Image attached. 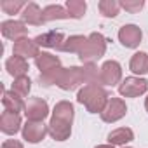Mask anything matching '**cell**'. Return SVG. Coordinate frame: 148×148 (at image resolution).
Returning a JSON list of instances; mask_svg holds the SVG:
<instances>
[{"mask_svg": "<svg viewBox=\"0 0 148 148\" xmlns=\"http://www.w3.org/2000/svg\"><path fill=\"white\" fill-rule=\"evenodd\" d=\"M86 9H87V4L84 0H68L66 2V11H68L70 18L80 19L86 14Z\"/></svg>", "mask_w": 148, "mask_h": 148, "instance_id": "cell-24", "label": "cell"}, {"mask_svg": "<svg viewBox=\"0 0 148 148\" xmlns=\"http://www.w3.org/2000/svg\"><path fill=\"white\" fill-rule=\"evenodd\" d=\"M96 148H113V145H99V146H96Z\"/></svg>", "mask_w": 148, "mask_h": 148, "instance_id": "cell-30", "label": "cell"}, {"mask_svg": "<svg viewBox=\"0 0 148 148\" xmlns=\"http://www.w3.org/2000/svg\"><path fill=\"white\" fill-rule=\"evenodd\" d=\"M125 112H127L125 103L119 98H112V99H108L105 110L101 112V119L105 122H117L125 115Z\"/></svg>", "mask_w": 148, "mask_h": 148, "instance_id": "cell-7", "label": "cell"}, {"mask_svg": "<svg viewBox=\"0 0 148 148\" xmlns=\"http://www.w3.org/2000/svg\"><path fill=\"white\" fill-rule=\"evenodd\" d=\"M2 35H4L5 38H9V40L18 42V40H21V38H26L28 28L25 26L23 21H14V19L4 21V23H2Z\"/></svg>", "mask_w": 148, "mask_h": 148, "instance_id": "cell-10", "label": "cell"}, {"mask_svg": "<svg viewBox=\"0 0 148 148\" xmlns=\"http://www.w3.org/2000/svg\"><path fill=\"white\" fill-rule=\"evenodd\" d=\"M77 99H79V103L86 105V108L91 113H98V112L101 113L105 110L106 103H108V94H106V91L101 86H98V84H87V86H84L80 89Z\"/></svg>", "mask_w": 148, "mask_h": 148, "instance_id": "cell-1", "label": "cell"}, {"mask_svg": "<svg viewBox=\"0 0 148 148\" xmlns=\"http://www.w3.org/2000/svg\"><path fill=\"white\" fill-rule=\"evenodd\" d=\"M12 52L14 56H19V58H37L40 52H38V45L35 44V40H30V38H21L18 42H14V47H12Z\"/></svg>", "mask_w": 148, "mask_h": 148, "instance_id": "cell-11", "label": "cell"}, {"mask_svg": "<svg viewBox=\"0 0 148 148\" xmlns=\"http://www.w3.org/2000/svg\"><path fill=\"white\" fill-rule=\"evenodd\" d=\"M80 84H86V86H87L86 66H84V68H79V66H71V68H61L56 86H59L63 91H71V89L79 87Z\"/></svg>", "mask_w": 148, "mask_h": 148, "instance_id": "cell-3", "label": "cell"}, {"mask_svg": "<svg viewBox=\"0 0 148 148\" xmlns=\"http://www.w3.org/2000/svg\"><path fill=\"white\" fill-rule=\"evenodd\" d=\"M143 5H145L143 0H134V2H129L127 0V2H120V7L129 11V12H139L143 9Z\"/></svg>", "mask_w": 148, "mask_h": 148, "instance_id": "cell-28", "label": "cell"}, {"mask_svg": "<svg viewBox=\"0 0 148 148\" xmlns=\"http://www.w3.org/2000/svg\"><path fill=\"white\" fill-rule=\"evenodd\" d=\"M99 12L106 18H115L120 11V2H115V0H101L98 4Z\"/></svg>", "mask_w": 148, "mask_h": 148, "instance_id": "cell-25", "label": "cell"}, {"mask_svg": "<svg viewBox=\"0 0 148 148\" xmlns=\"http://www.w3.org/2000/svg\"><path fill=\"white\" fill-rule=\"evenodd\" d=\"M141 37H143V33H141V30L136 25H125V26H122L119 30V40H120V44L125 45V47H129V49L138 47L139 42H141Z\"/></svg>", "mask_w": 148, "mask_h": 148, "instance_id": "cell-8", "label": "cell"}, {"mask_svg": "<svg viewBox=\"0 0 148 148\" xmlns=\"http://www.w3.org/2000/svg\"><path fill=\"white\" fill-rule=\"evenodd\" d=\"M131 71L138 73V75H145L148 73V56L145 52H136L131 58Z\"/></svg>", "mask_w": 148, "mask_h": 148, "instance_id": "cell-23", "label": "cell"}, {"mask_svg": "<svg viewBox=\"0 0 148 148\" xmlns=\"http://www.w3.org/2000/svg\"><path fill=\"white\" fill-rule=\"evenodd\" d=\"M49 132V127L44 124V122H33V120H28L25 125H23V138L30 143H38L45 138V134Z\"/></svg>", "mask_w": 148, "mask_h": 148, "instance_id": "cell-9", "label": "cell"}, {"mask_svg": "<svg viewBox=\"0 0 148 148\" xmlns=\"http://www.w3.org/2000/svg\"><path fill=\"white\" fill-rule=\"evenodd\" d=\"M35 44L42 47H49V49H61L64 44V35L61 32H49V33L38 35L35 38Z\"/></svg>", "mask_w": 148, "mask_h": 148, "instance_id": "cell-14", "label": "cell"}, {"mask_svg": "<svg viewBox=\"0 0 148 148\" xmlns=\"http://www.w3.org/2000/svg\"><path fill=\"white\" fill-rule=\"evenodd\" d=\"M5 68L14 79H19V77H25V73L28 71V63H26L25 58L12 56L5 61Z\"/></svg>", "mask_w": 148, "mask_h": 148, "instance_id": "cell-17", "label": "cell"}, {"mask_svg": "<svg viewBox=\"0 0 148 148\" xmlns=\"http://www.w3.org/2000/svg\"><path fill=\"white\" fill-rule=\"evenodd\" d=\"M106 51V40L101 33H91L87 37V42L82 49V52L79 54L80 61L86 64H92L94 61H98Z\"/></svg>", "mask_w": 148, "mask_h": 148, "instance_id": "cell-2", "label": "cell"}, {"mask_svg": "<svg viewBox=\"0 0 148 148\" xmlns=\"http://www.w3.org/2000/svg\"><path fill=\"white\" fill-rule=\"evenodd\" d=\"M0 7H2V11L5 14H18L21 9L26 7V4L23 0H2V2H0Z\"/></svg>", "mask_w": 148, "mask_h": 148, "instance_id": "cell-27", "label": "cell"}, {"mask_svg": "<svg viewBox=\"0 0 148 148\" xmlns=\"http://www.w3.org/2000/svg\"><path fill=\"white\" fill-rule=\"evenodd\" d=\"M42 16H44V23H49V21H54V19H68L70 18L66 7H63V5H47L44 9Z\"/></svg>", "mask_w": 148, "mask_h": 148, "instance_id": "cell-22", "label": "cell"}, {"mask_svg": "<svg viewBox=\"0 0 148 148\" xmlns=\"http://www.w3.org/2000/svg\"><path fill=\"white\" fill-rule=\"evenodd\" d=\"M30 87H32V80L25 75V77H19V79H16L14 80V84H12V91L16 92V94H19L21 98H25V96H28V92H30Z\"/></svg>", "mask_w": 148, "mask_h": 148, "instance_id": "cell-26", "label": "cell"}, {"mask_svg": "<svg viewBox=\"0 0 148 148\" xmlns=\"http://www.w3.org/2000/svg\"><path fill=\"white\" fill-rule=\"evenodd\" d=\"M87 42V37H82V35H73V37H68L63 44V47L59 51H64V52H77L80 54L84 45Z\"/></svg>", "mask_w": 148, "mask_h": 148, "instance_id": "cell-21", "label": "cell"}, {"mask_svg": "<svg viewBox=\"0 0 148 148\" xmlns=\"http://www.w3.org/2000/svg\"><path fill=\"white\" fill-rule=\"evenodd\" d=\"M2 148H23V145L16 139H7V141H4Z\"/></svg>", "mask_w": 148, "mask_h": 148, "instance_id": "cell-29", "label": "cell"}, {"mask_svg": "<svg viewBox=\"0 0 148 148\" xmlns=\"http://www.w3.org/2000/svg\"><path fill=\"white\" fill-rule=\"evenodd\" d=\"M146 89H148V82L145 79H138V77H129L119 86V92L127 98H136V96L146 92Z\"/></svg>", "mask_w": 148, "mask_h": 148, "instance_id": "cell-6", "label": "cell"}, {"mask_svg": "<svg viewBox=\"0 0 148 148\" xmlns=\"http://www.w3.org/2000/svg\"><path fill=\"white\" fill-rule=\"evenodd\" d=\"M25 113H26L28 120L42 122L49 113V106L42 98H30L28 103L25 105Z\"/></svg>", "mask_w": 148, "mask_h": 148, "instance_id": "cell-5", "label": "cell"}, {"mask_svg": "<svg viewBox=\"0 0 148 148\" xmlns=\"http://www.w3.org/2000/svg\"><path fill=\"white\" fill-rule=\"evenodd\" d=\"M145 106H146V112H148V98H146V101H145Z\"/></svg>", "mask_w": 148, "mask_h": 148, "instance_id": "cell-31", "label": "cell"}, {"mask_svg": "<svg viewBox=\"0 0 148 148\" xmlns=\"http://www.w3.org/2000/svg\"><path fill=\"white\" fill-rule=\"evenodd\" d=\"M122 79V68L117 61H106L99 68V84L101 86H115Z\"/></svg>", "mask_w": 148, "mask_h": 148, "instance_id": "cell-4", "label": "cell"}, {"mask_svg": "<svg viewBox=\"0 0 148 148\" xmlns=\"http://www.w3.org/2000/svg\"><path fill=\"white\" fill-rule=\"evenodd\" d=\"M21 127V117L19 113H14V112H9L5 110L0 117V129L5 134H16Z\"/></svg>", "mask_w": 148, "mask_h": 148, "instance_id": "cell-13", "label": "cell"}, {"mask_svg": "<svg viewBox=\"0 0 148 148\" xmlns=\"http://www.w3.org/2000/svg\"><path fill=\"white\" fill-rule=\"evenodd\" d=\"M70 132H71V124H66L63 120H58V119H51V124H49V134L56 139V141H64L70 138Z\"/></svg>", "mask_w": 148, "mask_h": 148, "instance_id": "cell-16", "label": "cell"}, {"mask_svg": "<svg viewBox=\"0 0 148 148\" xmlns=\"http://www.w3.org/2000/svg\"><path fill=\"white\" fill-rule=\"evenodd\" d=\"M35 64L37 68L40 70V75L42 73H51V71H56L61 68V61L59 58L49 54V52H40L37 58H35Z\"/></svg>", "mask_w": 148, "mask_h": 148, "instance_id": "cell-12", "label": "cell"}, {"mask_svg": "<svg viewBox=\"0 0 148 148\" xmlns=\"http://www.w3.org/2000/svg\"><path fill=\"white\" fill-rule=\"evenodd\" d=\"M42 9L37 5V4H26V7L23 9V14H21V19L23 23H28L32 26H40L44 25V16H42Z\"/></svg>", "mask_w": 148, "mask_h": 148, "instance_id": "cell-15", "label": "cell"}, {"mask_svg": "<svg viewBox=\"0 0 148 148\" xmlns=\"http://www.w3.org/2000/svg\"><path fill=\"white\" fill-rule=\"evenodd\" d=\"M132 138H134V132L129 127H119L108 134V143L110 145H125V143L132 141Z\"/></svg>", "mask_w": 148, "mask_h": 148, "instance_id": "cell-20", "label": "cell"}, {"mask_svg": "<svg viewBox=\"0 0 148 148\" xmlns=\"http://www.w3.org/2000/svg\"><path fill=\"white\" fill-rule=\"evenodd\" d=\"M52 119H58V120H63V122H66V124H71V122H73V106H71V103H68V101H59V103L54 106Z\"/></svg>", "mask_w": 148, "mask_h": 148, "instance_id": "cell-19", "label": "cell"}, {"mask_svg": "<svg viewBox=\"0 0 148 148\" xmlns=\"http://www.w3.org/2000/svg\"><path fill=\"white\" fill-rule=\"evenodd\" d=\"M2 103H4L5 110H9V112H14V113H19L21 110H25L23 98H21L19 94H16L14 91H4Z\"/></svg>", "mask_w": 148, "mask_h": 148, "instance_id": "cell-18", "label": "cell"}]
</instances>
